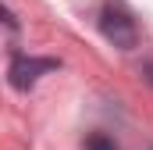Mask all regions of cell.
I'll return each instance as SVG.
<instances>
[{
  "instance_id": "1",
  "label": "cell",
  "mask_w": 153,
  "mask_h": 150,
  "mask_svg": "<svg viewBox=\"0 0 153 150\" xmlns=\"http://www.w3.org/2000/svg\"><path fill=\"white\" fill-rule=\"evenodd\" d=\"M100 32L111 39L114 46H121V50H132V46L139 43L135 22L128 18V11H121V7H114V4H107V7L100 11Z\"/></svg>"
},
{
  "instance_id": "2",
  "label": "cell",
  "mask_w": 153,
  "mask_h": 150,
  "mask_svg": "<svg viewBox=\"0 0 153 150\" xmlns=\"http://www.w3.org/2000/svg\"><path fill=\"white\" fill-rule=\"evenodd\" d=\"M57 68H61L57 57H14L7 75H11V86H14V89H32L39 82V75L57 72Z\"/></svg>"
},
{
  "instance_id": "3",
  "label": "cell",
  "mask_w": 153,
  "mask_h": 150,
  "mask_svg": "<svg viewBox=\"0 0 153 150\" xmlns=\"http://www.w3.org/2000/svg\"><path fill=\"white\" fill-rule=\"evenodd\" d=\"M85 150H117L114 140L111 136H103V132H93L89 140H85Z\"/></svg>"
},
{
  "instance_id": "4",
  "label": "cell",
  "mask_w": 153,
  "mask_h": 150,
  "mask_svg": "<svg viewBox=\"0 0 153 150\" xmlns=\"http://www.w3.org/2000/svg\"><path fill=\"white\" fill-rule=\"evenodd\" d=\"M143 79H146V82H150V86H153V61H150V64H146V68H143Z\"/></svg>"
}]
</instances>
